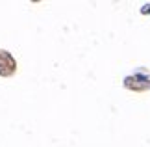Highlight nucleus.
Segmentation results:
<instances>
[]
</instances>
